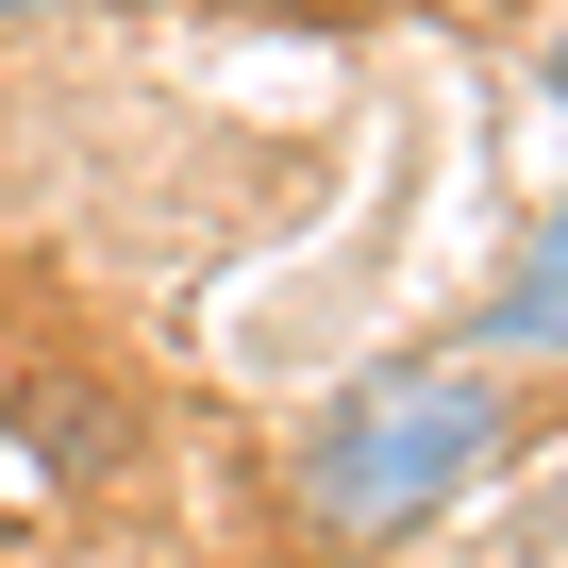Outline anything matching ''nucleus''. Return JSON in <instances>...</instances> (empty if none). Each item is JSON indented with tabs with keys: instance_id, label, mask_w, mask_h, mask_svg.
Returning <instances> with one entry per match:
<instances>
[{
	"instance_id": "nucleus-1",
	"label": "nucleus",
	"mask_w": 568,
	"mask_h": 568,
	"mask_svg": "<svg viewBox=\"0 0 568 568\" xmlns=\"http://www.w3.org/2000/svg\"><path fill=\"white\" fill-rule=\"evenodd\" d=\"M485 452H501V385H485V368H452V352H418V368H352L335 418H318L302 501H318V535L385 551V535H418Z\"/></svg>"
},
{
	"instance_id": "nucleus-2",
	"label": "nucleus",
	"mask_w": 568,
	"mask_h": 568,
	"mask_svg": "<svg viewBox=\"0 0 568 568\" xmlns=\"http://www.w3.org/2000/svg\"><path fill=\"white\" fill-rule=\"evenodd\" d=\"M485 335H501V352H568V201H551V217L518 234V267H501Z\"/></svg>"
},
{
	"instance_id": "nucleus-3",
	"label": "nucleus",
	"mask_w": 568,
	"mask_h": 568,
	"mask_svg": "<svg viewBox=\"0 0 568 568\" xmlns=\"http://www.w3.org/2000/svg\"><path fill=\"white\" fill-rule=\"evenodd\" d=\"M551 101H568V34H551Z\"/></svg>"
},
{
	"instance_id": "nucleus-4",
	"label": "nucleus",
	"mask_w": 568,
	"mask_h": 568,
	"mask_svg": "<svg viewBox=\"0 0 568 568\" xmlns=\"http://www.w3.org/2000/svg\"><path fill=\"white\" fill-rule=\"evenodd\" d=\"M0 18H18V0H0Z\"/></svg>"
}]
</instances>
